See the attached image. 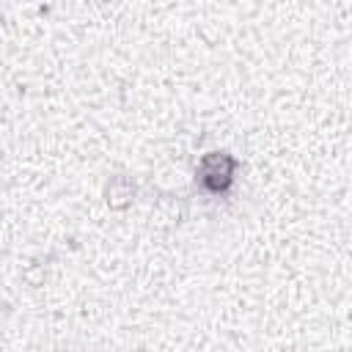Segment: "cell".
<instances>
[{
  "label": "cell",
  "instance_id": "cell-1",
  "mask_svg": "<svg viewBox=\"0 0 352 352\" xmlns=\"http://www.w3.org/2000/svg\"><path fill=\"white\" fill-rule=\"evenodd\" d=\"M236 173H239V160L226 148H212V151L201 154V160L195 165V184L206 195L223 198L234 190Z\"/></svg>",
  "mask_w": 352,
  "mask_h": 352
},
{
  "label": "cell",
  "instance_id": "cell-2",
  "mask_svg": "<svg viewBox=\"0 0 352 352\" xmlns=\"http://www.w3.org/2000/svg\"><path fill=\"white\" fill-rule=\"evenodd\" d=\"M102 195H104V204H107L110 209L121 212V209H129V206L135 204V198H138V184H135V179L126 176V173H113V176L104 182Z\"/></svg>",
  "mask_w": 352,
  "mask_h": 352
}]
</instances>
